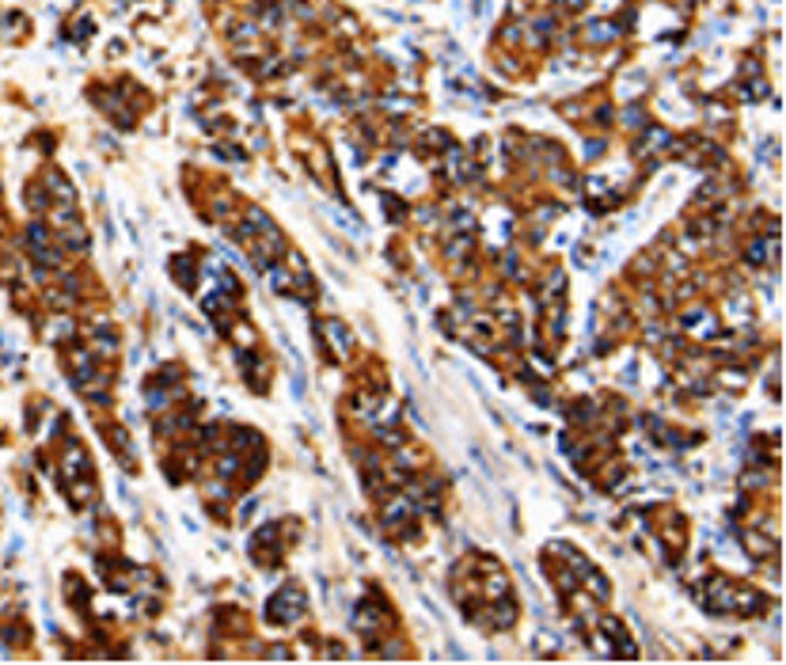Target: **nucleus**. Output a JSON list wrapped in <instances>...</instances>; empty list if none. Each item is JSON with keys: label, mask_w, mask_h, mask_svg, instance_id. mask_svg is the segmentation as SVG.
Masks as SVG:
<instances>
[{"label": "nucleus", "mask_w": 786, "mask_h": 665, "mask_svg": "<svg viewBox=\"0 0 786 665\" xmlns=\"http://www.w3.org/2000/svg\"><path fill=\"white\" fill-rule=\"evenodd\" d=\"M562 4H566V8H581L585 0H562Z\"/></svg>", "instance_id": "obj_18"}, {"label": "nucleus", "mask_w": 786, "mask_h": 665, "mask_svg": "<svg viewBox=\"0 0 786 665\" xmlns=\"http://www.w3.org/2000/svg\"><path fill=\"white\" fill-rule=\"evenodd\" d=\"M319 338L327 343V350L335 354V361H346L353 354V335L346 331V323H338V320H323L319 323Z\"/></svg>", "instance_id": "obj_3"}, {"label": "nucleus", "mask_w": 786, "mask_h": 665, "mask_svg": "<svg viewBox=\"0 0 786 665\" xmlns=\"http://www.w3.org/2000/svg\"><path fill=\"white\" fill-rule=\"evenodd\" d=\"M92 350H99L103 358H115V354H118V335L110 327H99L92 335Z\"/></svg>", "instance_id": "obj_9"}, {"label": "nucleus", "mask_w": 786, "mask_h": 665, "mask_svg": "<svg viewBox=\"0 0 786 665\" xmlns=\"http://www.w3.org/2000/svg\"><path fill=\"white\" fill-rule=\"evenodd\" d=\"M680 323H684V331L695 338H714L718 335V315L710 312L707 304H687L684 312H680Z\"/></svg>", "instance_id": "obj_2"}, {"label": "nucleus", "mask_w": 786, "mask_h": 665, "mask_svg": "<svg viewBox=\"0 0 786 665\" xmlns=\"http://www.w3.org/2000/svg\"><path fill=\"white\" fill-rule=\"evenodd\" d=\"M410 514H415V502H410L407 494H395V498H387V502H384V529L403 532V525L410 521Z\"/></svg>", "instance_id": "obj_6"}, {"label": "nucleus", "mask_w": 786, "mask_h": 665, "mask_svg": "<svg viewBox=\"0 0 786 665\" xmlns=\"http://www.w3.org/2000/svg\"><path fill=\"white\" fill-rule=\"evenodd\" d=\"M612 23H593V27H589V42H604V38H612Z\"/></svg>", "instance_id": "obj_14"}, {"label": "nucleus", "mask_w": 786, "mask_h": 665, "mask_svg": "<svg viewBox=\"0 0 786 665\" xmlns=\"http://www.w3.org/2000/svg\"><path fill=\"white\" fill-rule=\"evenodd\" d=\"M304 593L296 586H281L278 593L270 597V605H266V620L278 623V627H293L296 620L304 616Z\"/></svg>", "instance_id": "obj_1"}, {"label": "nucleus", "mask_w": 786, "mask_h": 665, "mask_svg": "<svg viewBox=\"0 0 786 665\" xmlns=\"http://www.w3.org/2000/svg\"><path fill=\"white\" fill-rule=\"evenodd\" d=\"M172 270H175V281H179L183 289H194V263L190 258H175Z\"/></svg>", "instance_id": "obj_12"}, {"label": "nucleus", "mask_w": 786, "mask_h": 665, "mask_svg": "<svg viewBox=\"0 0 786 665\" xmlns=\"http://www.w3.org/2000/svg\"><path fill=\"white\" fill-rule=\"evenodd\" d=\"M562 293H566V274L551 270L544 278V301H562Z\"/></svg>", "instance_id": "obj_10"}, {"label": "nucleus", "mask_w": 786, "mask_h": 665, "mask_svg": "<svg viewBox=\"0 0 786 665\" xmlns=\"http://www.w3.org/2000/svg\"><path fill=\"white\" fill-rule=\"evenodd\" d=\"M232 335H236V343H240V346H247V350L255 346V331H251V327H236Z\"/></svg>", "instance_id": "obj_16"}, {"label": "nucleus", "mask_w": 786, "mask_h": 665, "mask_svg": "<svg viewBox=\"0 0 786 665\" xmlns=\"http://www.w3.org/2000/svg\"><path fill=\"white\" fill-rule=\"evenodd\" d=\"M449 224H452V229H460V232H464V236H471V232H475V217L467 213V209H452Z\"/></svg>", "instance_id": "obj_13"}, {"label": "nucleus", "mask_w": 786, "mask_h": 665, "mask_svg": "<svg viewBox=\"0 0 786 665\" xmlns=\"http://www.w3.org/2000/svg\"><path fill=\"white\" fill-rule=\"evenodd\" d=\"M387 623V616H384V608H372V605H358V612H353V627L361 631L365 639H372V635H380V627Z\"/></svg>", "instance_id": "obj_7"}, {"label": "nucleus", "mask_w": 786, "mask_h": 665, "mask_svg": "<svg viewBox=\"0 0 786 665\" xmlns=\"http://www.w3.org/2000/svg\"><path fill=\"white\" fill-rule=\"evenodd\" d=\"M274 229V221L262 213V209H243V217H240V224L232 229V236L236 240H255V236H262V232H270Z\"/></svg>", "instance_id": "obj_5"}, {"label": "nucleus", "mask_w": 786, "mask_h": 665, "mask_svg": "<svg viewBox=\"0 0 786 665\" xmlns=\"http://www.w3.org/2000/svg\"><path fill=\"white\" fill-rule=\"evenodd\" d=\"M703 605H707L710 612H733V586H729V578L714 574V578L707 582V589H703Z\"/></svg>", "instance_id": "obj_4"}, {"label": "nucleus", "mask_w": 786, "mask_h": 665, "mask_svg": "<svg viewBox=\"0 0 786 665\" xmlns=\"http://www.w3.org/2000/svg\"><path fill=\"white\" fill-rule=\"evenodd\" d=\"M61 475L65 479H84L87 475V457H84V449H80L76 441H72L69 452L61 457Z\"/></svg>", "instance_id": "obj_8"}, {"label": "nucleus", "mask_w": 786, "mask_h": 665, "mask_svg": "<svg viewBox=\"0 0 786 665\" xmlns=\"http://www.w3.org/2000/svg\"><path fill=\"white\" fill-rule=\"evenodd\" d=\"M623 118H627V126H642V115H638L635 107H630V110H627V115H623Z\"/></svg>", "instance_id": "obj_17"}, {"label": "nucleus", "mask_w": 786, "mask_h": 665, "mask_svg": "<svg viewBox=\"0 0 786 665\" xmlns=\"http://www.w3.org/2000/svg\"><path fill=\"white\" fill-rule=\"evenodd\" d=\"M50 243H53V240H50V229H46L42 221H31V224H27V247H31V251L50 247Z\"/></svg>", "instance_id": "obj_11"}, {"label": "nucleus", "mask_w": 786, "mask_h": 665, "mask_svg": "<svg viewBox=\"0 0 786 665\" xmlns=\"http://www.w3.org/2000/svg\"><path fill=\"white\" fill-rule=\"evenodd\" d=\"M72 335V320H53L50 323V338H69Z\"/></svg>", "instance_id": "obj_15"}]
</instances>
